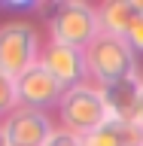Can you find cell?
Listing matches in <instances>:
<instances>
[{
	"instance_id": "5bb4252c",
	"label": "cell",
	"mask_w": 143,
	"mask_h": 146,
	"mask_svg": "<svg viewBox=\"0 0 143 146\" xmlns=\"http://www.w3.org/2000/svg\"><path fill=\"white\" fill-rule=\"evenodd\" d=\"M137 125L143 128V91H140V110H137Z\"/></svg>"
},
{
	"instance_id": "277c9868",
	"label": "cell",
	"mask_w": 143,
	"mask_h": 146,
	"mask_svg": "<svg viewBox=\"0 0 143 146\" xmlns=\"http://www.w3.org/2000/svg\"><path fill=\"white\" fill-rule=\"evenodd\" d=\"M43 34L27 18H9L0 25V70L18 79L25 70L40 64Z\"/></svg>"
},
{
	"instance_id": "9c48e42d",
	"label": "cell",
	"mask_w": 143,
	"mask_h": 146,
	"mask_svg": "<svg viewBox=\"0 0 143 146\" xmlns=\"http://www.w3.org/2000/svg\"><path fill=\"white\" fill-rule=\"evenodd\" d=\"M82 146H143V128L137 122L107 119L98 131L82 137Z\"/></svg>"
},
{
	"instance_id": "6da1fadb",
	"label": "cell",
	"mask_w": 143,
	"mask_h": 146,
	"mask_svg": "<svg viewBox=\"0 0 143 146\" xmlns=\"http://www.w3.org/2000/svg\"><path fill=\"white\" fill-rule=\"evenodd\" d=\"M85 64H88V79L100 88L131 79V76H140V58L134 55V49L122 36L104 34V31L85 49Z\"/></svg>"
},
{
	"instance_id": "7c38bea8",
	"label": "cell",
	"mask_w": 143,
	"mask_h": 146,
	"mask_svg": "<svg viewBox=\"0 0 143 146\" xmlns=\"http://www.w3.org/2000/svg\"><path fill=\"white\" fill-rule=\"evenodd\" d=\"M131 49H134L137 58H143V12H137V18L131 21V27L125 31V36H122Z\"/></svg>"
},
{
	"instance_id": "3957f363",
	"label": "cell",
	"mask_w": 143,
	"mask_h": 146,
	"mask_svg": "<svg viewBox=\"0 0 143 146\" xmlns=\"http://www.w3.org/2000/svg\"><path fill=\"white\" fill-rule=\"evenodd\" d=\"M46 40L73 46V49H88L94 36L100 34V18H98V3L85 0H61L46 18Z\"/></svg>"
},
{
	"instance_id": "8992f818",
	"label": "cell",
	"mask_w": 143,
	"mask_h": 146,
	"mask_svg": "<svg viewBox=\"0 0 143 146\" xmlns=\"http://www.w3.org/2000/svg\"><path fill=\"white\" fill-rule=\"evenodd\" d=\"M40 64L61 82L64 88H76L88 79V64H85V49H73V46L46 40L43 52H40Z\"/></svg>"
},
{
	"instance_id": "5b68a950",
	"label": "cell",
	"mask_w": 143,
	"mask_h": 146,
	"mask_svg": "<svg viewBox=\"0 0 143 146\" xmlns=\"http://www.w3.org/2000/svg\"><path fill=\"white\" fill-rule=\"evenodd\" d=\"M55 119L46 110H31L18 104L6 119H0V131L9 146H46V140L55 134Z\"/></svg>"
},
{
	"instance_id": "ba28073f",
	"label": "cell",
	"mask_w": 143,
	"mask_h": 146,
	"mask_svg": "<svg viewBox=\"0 0 143 146\" xmlns=\"http://www.w3.org/2000/svg\"><path fill=\"white\" fill-rule=\"evenodd\" d=\"M104 104H107L110 119L116 122H137V110H140V91H143V76L104 85Z\"/></svg>"
},
{
	"instance_id": "4fadbf2b",
	"label": "cell",
	"mask_w": 143,
	"mask_h": 146,
	"mask_svg": "<svg viewBox=\"0 0 143 146\" xmlns=\"http://www.w3.org/2000/svg\"><path fill=\"white\" fill-rule=\"evenodd\" d=\"M46 146H82V137L70 134V131H64V128H55V134L46 140Z\"/></svg>"
},
{
	"instance_id": "8fae6325",
	"label": "cell",
	"mask_w": 143,
	"mask_h": 146,
	"mask_svg": "<svg viewBox=\"0 0 143 146\" xmlns=\"http://www.w3.org/2000/svg\"><path fill=\"white\" fill-rule=\"evenodd\" d=\"M15 107H18V85L9 73L0 70V119H6Z\"/></svg>"
},
{
	"instance_id": "30bf717a",
	"label": "cell",
	"mask_w": 143,
	"mask_h": 146,
	"mask_svg": "<svg viewBox=\"0 0 143 146\" xmlns=\"http://www.w3.org/2000/svg\"><path fill=\"white\" fill-rule=\"evenodd\" d=\"M98 18L104 34L125 36V31L137 18V6L134 0H104V3H98Z\"/></svg>"
},
{
	"instance_id": "7a4b0ae2",
	"label": "cell",
	"mask_w": 143,
	"mask_h": 146,
	"mask_svg": "<svg viewBox=\"0 0 143 146\" xmlns=\"http://www.w3.org/2000/svg\"><path fill=\"white\" fill-rule=\"evenodd\" d=\"M107 119L110 113H107V104H104V91L94 82H82L76 88H67L58 100V107H55V125L79 137L98 131Z\"/></svg>"
},
{
	"instance_id": "9a60e30c",
	"label": "cell",
	"mask_w": 143,
	"mask_h": 146,
	"mask_svg": "<svg viewBox=\"0 0 143 146\" xmlns=\"http://www.w3.org/2000/svg\"><path fill=\"white\" fill-rule=\"evenodd\" d=\"M0 146H9V143H6V137H3V131H0Z\"/></svg>"
},
{
	"instance_id": "52a82bcc",
	"label": "cell",
	"mask_w": 143,
	"mask_h": 146,
	"mask_svg": "<svg viewBox=\"0 0 143 146\" xmlns=\"http://www.w3.org/2000/svg\"><path fill=\"white\" fill-rule=\"evenodd\" d=\"M15 85H18V104H21V107L46 110V113L58 107L61 94L67 91L61 82H58L52 73L43 67V64H37V67L25 70V73L15 79Z\"/></svg>"
}]
</instances>
